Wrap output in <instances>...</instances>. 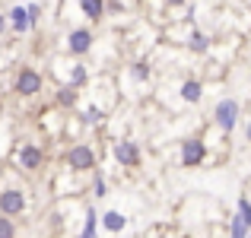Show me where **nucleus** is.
Returning a JSON list of instances; mask_svg holds the SVG:
<instances>
[{"mask_svg": "<svg viewBox=\"0 0 251 238\" xmlns=\"http://www.w3.org/2000/svg\"><path fill=\"white\" fill-rule=\"evenodd\" d=\"M80 6H83V13H86L89 19H99V16H102V10H105L102 0H83Z\"/></svg>", "mask_w": 251, "mask_h": 238, "instance_id": "obj_12", "label": "nucleus"}, {"mask_svg": "<svg viewBox=\"0 0 251 238\" xmlns=\"http://www.w3.org/2000/svg\"><path fill=\"white\" fill-rule=\"evenodd\" d=\"M102 226L108 229V232H121L124 229V216L118 213V210H108V213L102 216Z\"/></svg>", "mask_w": 251, "mask_h": 238, "instance_id": "obj_10", "label": "nucleus"}, {"mask_svg": "<svg viewBox=\"0 0 251 238\" xmlns=\"http://www.w3.org/2000/svg\"><path fill=\"white\" fill-rule=\"evenodd\" d=\"M42 162H45V153L38 146H23L19 149V165H23V168H38Z\"/></svg>", "mask_w": 251, "mask_h": 238, "instance_id": "obj_8", "label": "nucleus"}, {"mask_svg": "<svg viewBox=\"0 0 251 238\" xmlns=\"http://www.w3.org/2000/svg\"><path fill=\"white\" fill-rule=\"evenodd\" d=\"M38 89H42V76H38L32 67L19 70V76H16V92L19 95H35Z\"/></svg>", "mask_w": 251, "mask_h": 238, "instance_id": "obj_1", "label": "nucleus"}, {"mask_svg": "<svg viewBox=\"0 0 251 238\" xmlns=\"http://www.w3.org/2000/svg\"><path fill=\"white\" fill-rule=\"evenodd\" d=\"M80 238H96V210H89V213H86V229H83Z\"/></svg>", "mask_w": 251, "mask_h": 238, "instance_id": "obj_13", "label": "nucleus"}, {"mask_svg": "<svg viewBox=\"0 0 251 238\" xmlns=\"http://www.w3.org/2000/svg\"><path fill=\"white\" fill-rule=\"evenodd\" d=\"M201 83H197V79H188V83L181 86V98L184 102H201Z\"/></svg>", "mask_w": 251, "mask_h": 238, "instance_id": "obj_11", "label": "nucleus"}, {"mask_svg": "<svg viewBox=\"0 0 251 238\" xmlns=\"http://www.w3.org/2000/svg\"><path fill=\"white\" fill-rule=\"evenodd\" d=\"M248 140H251V124H248Z\"/></svg>", "mask_w": 251, "mask_h": 238, "instance_id": "obj_23", "label": "nucleus"}, {"mask_svg": "<svg viewBox=\"0 0 251 238\" xmlns=\"http://www.w3.org/2000/svg\"><path fill=\"white\" fill-rule=\"evenodd\" d=\"M3 29H6V19H3V16H0V32H3Z\"/></svg>", "mask_w": 251, "mask_h": 238, "instance_id": "obj_22", "label": "nucleus"}, {"mask_svg": "<svg viewBox=\"0 0 251 238\" xmlns=\"http://www.w3.org/2000/svg\"><path fill=\"white\" fill-rule=\"evenodd\" d=\"M99 118H102V115H99L96 108H89V111H86V121H99Z\"/></svg>", "mask_w": 251, "mask_h": 238, "instance_id": "obj_21", "label": "nucleus"}, {"mask_svg": "<svg viewBox=\"0 0 251 238\" xmlns=\"http://www.w3.org/2000/svg\"><path fill=\"white\" fill-rule=\"evenodd\" d=\"M0 210H3V216L10 219V216H16V213L25 210V197L19 194V190H3V194H0Z\"/></svg>", "mask_w": 251, "mask_h": 238, "instance_id": "obj_3", "label": "nucleus"}, {"mask_svg": "<svg viewBox=\"0 0 251 238\" xmlns=\"http://www.w3.org/2000/svg\"><path fill=\"white\" fill-rule=\"evenodd\" d=\"M203 143L201 140H184V146H181V165H197V162H203Z\"/></svg>", "mask_w": 251, "mask_h": 238, "instance_id": "obj_6", "label": "nucleus"}, {"mask_svg": "<svg viewBox=\"0 0 251 238\" xmlns=\"http://www.w3.org/2000/svg\"><path fill=\"white\" fill-rule=\"evenodd\" d=\"M248 238H251V235H248Z\"/></svg>", "mask_w": 251, "mask_h": 238, "instance_id": "obj_24", "label": "nucleus"}, {"mask_svg": "<svg viewBox=\"0 0 251 238\" xmlns=\"http://www.w3.org/2000/svg\"><path fill=\"white\" fill-rule=\"evenodd\" d=\"M229 229H232V238H248V229H245V222H242L239 216L232 219V226H229Z\"/></svg>", "mask_w": 251, "mask_h": 238, "instance_id": "obj_16", "label": "nucleus"}, {"mask_svg": "<svg viewBox=\"0 0 251 238\" xmlns=\"http://www.w3.org/2000/svg\"><path fill=\"white\" fill-rule=\"evenodd\" d=\"M134 76H137V79H147V76H150V64L137 61V64H134Z\"/></svg>", "mask_w": 251, "mask_h": 238, "instance_id": "obj_20", "label": "nucleus"}, {"mask_svg": "<svg viewBox=\"0 0 251 238\" xmlns=\"http://www.w3.org/2000/svg\"><path fill=\"white\" fill-rule=\"evenodd\" d=\"M70 83H74V86H83L86 83V67H74V70H70Z\"/></svg>", "mask_w": 251, "mask_h": 238, "instance_id": "obj_18", "label": "nucleus"}, {"mask_svg": "<svg viewBox=\"0 0 251 238\" xmlns=\"http://www.w3.org/2000/svg\"><path fill=\"white\" fill-rule=\"evenodd\" d=\"M67 162H70V168L86 171V168H92V165H96V153H92L89 146H74L67 153Z\"/></svg>", "mask_w": 251, "mask_h": 238, "instance_id": "obj_2", "label": "nucleus"}, {"mask_svg": "<svg viewBox=\"0 0 251 238\" xmlns=\"http://www.w3.org/2000/svg\"><path fill=\"white\" fill-rule=\"evenodd\" d=\"M115 159L121 165H130V168H134V165H140V149H137L134 143H118V146H115Z\"/></svg>", "mask_w": 251, "mask_h": 238, "instance_id": "obj_7", "label": "nucleus"}, {"mask_svg": "<svg viewBox=\"0 0 251 238\" xmlns=\"http://www.w3.org/2000/svg\"><path fill=\"white\" fill-rule=\"evenodd\" d=\"M57 102H61V105H74L76 102V92L74 89H61V92H57Z\"/></svg>", "mask_w": 251, "mask_h": 238, "instance_id": "obj_19", "label": "nucleus"}, {"mask_svg": "<svg viewBox=\"0 0 251 238\" xmlns=\"http://www.w3.org/2000/svg\"><path fill=\"white\" fill-rule=\"evenodd\" d=\"M67 48H70V54H86V51L92 48V32L89 29H74L70 32V38H67Z\"/></svg>", "mask_w": 251, "mask_h": 238, "instance_id": "obj_4", "label": "nucleus"}, {"mask_svg": "<svg viewBox=\"0 0 251 238\" xmlns=\"http://www.w3.org/2000/svg\"><path fill=\"white\" fill-rule=\"evenodd\" d=\"M235 121H239V105L235 102H220L216 105V124H220L223 130H232Z\"/></svg>", "mask_w": 251, "mask_h": 238, "instance_id": "obj_5", "label": "nucleus"}, {"mask_svg": "<svg viewBox=\"0 0 251 238\" xmlns=\"http://www.w3.org/2000/svg\"><path fill=\"white\" fill-rule=\"evenodd\" d=\"M0 238H16V229H13V222L6 216H0Z\"/></svg>", "mask_w": 251, "mask_h": 238, "instance_id": "obj_15", "label": "nucleus"}, {"mask_svg": "<svg viewBox=\"0 0 251 238\" xmlns=\"http://www.w3.org/2000/svg\"><path fill=\"white\" fill-rule=\"evenodd\" d=\"M191 48H194V51H207V35H203V32H194V38H191Z\"/></svg>", "mask_w": 251, "mask_h": 238, "instance_id": "obj_17", "label": "nucleus"}, {"mask_svg": "<svg viewBox=\"0 0 251 238\" xmlns=\"http://www.w3.org/2000/svg\"><path fill=\"white\" fill-rule=\"evenodd\" d=\"M10 23H13V29H16V32H29L32 29L25 6H13V10H10Z\"/></svg>", "mask_w": 251, "mask_h": 238, "instance_id": "obj_9", "label": "nucleus"}, {"mask_svg": "<svg viewBox=\"0 0 251 238\" xmlns=\"http://www.w3.org/2000/svg\"><path fill=\"white\" fill-rule=\"evenodd\" d=\"M239 219L245 222V229H251V203L245 200V197L239 200Z\"/></svg>", "mask_w": 251, "mask_h": 238, "instance_id": "obj_14", "label": "nucleus"}]
</instances>
